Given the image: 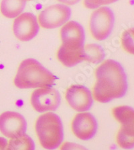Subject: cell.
I'll return each instance as SVG.
<instances>
[{
  "instance_id": "cell-2",
  "label": "cell",
  "mask_w": 134,
  "mask_h": 150,
  "mask_svg": "<svg viewBox=\"0 0 134 150\" xmlns=\"http://www.w3.org/2000/svg\"><path fill=\"white\" fill-rule=\"evenodd\" d=\"M56 79L53 74L34 59H26L20 63L14 84L20 89L45 88L53 86Z\"/></svg>"
},
{
  "instance_id": "cell-18",
  "label": "cell",
  "mask_w": 134,
  "mask_h": 150,
  "mask_svg": "<svg viewBox=\"0 0 134 150\" xmlns=\"http://www.w3.org/2000/svg\"><path fill=\"white\" fill-rule=\"evenodd\" d=\"M133 30L130 29L123 34L121 41L123 49L128 53L133 54Z\"/></svg>"
},
{
  "instance_id": "cell-23",
  "label": "cell",
  "mask_w": 134,
  "mask_h": 150,
  "mask_svg": "<svg viewBox=\"0 0 134 150\" xmlns=\"http://www.w3.org/2000/svg\"><path fill=\"white\" fill-rule=\"evenodd\" d=\"M29 1H31V0H29Z\"/></svg>"
},
{
  "instance_id": "cell-15",
  "label": "cell",
  "mask_w": 134,
  "mask_h": 150,
  "mask_svg": "<svg viewBox=\"0 0 134 150\" xmlns=\"http://www.w3.org/2000/svg\"><path fill=\"white\" fill-rule=\"evenodd\" d=\"M32 139L26 133L11 138L8 143L7 150H35Z\"/></svg>"
},
{
  "instance_id": "cell-16",
  "label": "cell",
  "mask_w": 134,
  "mask_h": 150,
  "mask_svg": "<svg viewBox=\"0 0 134 150\" xmlns=\"http://www.w3.org/2000/svg\"><path fill=\"white\" fill-rule=\"evenodd\" d=\"M105 57V51L100 45L88 44L84 46V61L97 64L103 61Z\"/></svg>"
},
{
  "instance_id": "cell-9",
  "label": "cell",
  "mask_w": 134,
  "mask_h": 150,
  "mask_svg": "<svg viewBox=\"0 0 134 150\" xmlns=\"http://www.w3.org/2000/svg\"><path fill=\"white\" fill-rule=\"evenodd\" d=\"M27 122L24 116L13 111H7L0 115V131L9 138L25 134Z\"/></svg>"
},
{
  "instance_id": "cell-20",
  "label": "cell",
  "mask_w": 134,
  "mask_h": 150,
  "mask_svg": "<svg viewBox=\"0 0 134 150\" xmlns=\"http://www.w3.org/2000/svg\"><path fill=\"white\" fill-rule=\"evenodd\" d=\"M60 150H88L83 145L72 142H66L62 145Z\"/></svg>"
},
{
  "instance_id": "cell-7",
  "label": "cell",
  "mask_w": 134,
  "mask_h": 150,
  "mask_svg": "<svg viewBox=\"0 0 134 150\" xmlns=\"http://www.w3.org/2000/svg\"><path fill=\"white\" fill-rule=\"evenodd\" d=\"M39 29L37 18L32 13H22L13 22V33L21 41L26 42L33 39L38 35Z\"/></svg>"
},
{
  "instance_id": "cell-13",
  "label": "cell",
  "mask_w": 134,
  "mask_h": 150,
  "mask_svg": "<svg viewBox=\"0 0 134 150\" xmlns=\"http://www.w3.org/2000/svg\"><path fill=\"white\" fill-rule=\"evenodd\" d=\"M117 135V142L123 149L133 148V121L123 122Z\"/></svg>"
},
{
  "instance_id": "cell-4",
  "label": "cell",
  "mask_w": 134,
  "mask_h": 150,
  "mask_svg": "<svg viewBox=\"0 0 134 150\" xmlns=\"http://www.w3.org/2000/svg\"><path fill=\"white\" fill-rule=\"evenodd\" d=\"M114 23L115 16L113 11L108 7H101L91 16V33L97 40H105L112 33Z\"/></svg>"
},
{
  "instance_id": "cell-1",
  "label": "cell",
  "mask_w": 134,
  "mask_h": 150,
  "mask_svg": "<svg viewBox=\"0 0 134 150\" xmlns=\"http://www.w3.org/2000/svg\"><path fill=\"white\" fill-rule=\"evenodd\" d=\"M93 96L101 103L121 98L128 91V79L123 67L117 61L106 60L95 71Z\"/></svg>"
},
{
  "instance_id": "cell-22",
  "label": "cell",
  "mask_w": 134,
  "mask_h": 150,
  "mask_svg": "<svg viewBox=\"0 0 134 150\" xmlns=\"http://www.w3.org/2000/svg\"><path fill=\"white\" fill-rule=\"evenodd\" d=\"M58 1L60 2V3L66 4V5L72 6L79 3L80 1V0H58Z\"/></svg>"
},
{
  "instance_id": "cell-11",
  "label": "cell",
  "mask_w": 134,
  "mask_h": 150,
  "mask_svg": "<svg viewBox=\"0 0 134 150\" xmlns=\"http://www.w3.org/2000/svg\"><path fill=\"white\" fill-rule=\"evenodd\" d=\"M60 36L62 46L67 49H76L84 47L85 34L83 27L75 21H70L62 27Z\"/></svg>"
},
{
  "instance_id": "cell-21",
  "label": "cell",
  "mask_w": 134,
  "mask_h": 150,
  "mask_svg": "<svg viewBox=\"0 0 134 150\" xmlns=\"http://www.w3.org/2000/svg\"><path fill=\"white\" fill-rule=\"evenodd\" d=\"M8 141L6 139L0 137V150H7Z\"/></svg>"
},
{
  "instance_id": "cell-10",
  "label": "cell",
  "mask_w": 134,
  "mask_h": 150,
  "mask_svg": "<svg viewBox=\"0 0 134 150\" xmlns=\"http://www.w3.org/2000/svg\"><path fill=\"white\" fill-rule=\"evenodd\" d=\"M98 123L95 117L91 113L82 112L77 114L72 122V130L74 135L81 140L91 139L96 135Z\"/></svg>"
},
{
  "instance_id": "cell-5",
  "label": "cell",
  "mask_w": 134,
  "mask_h": 150,
  "mask_svg": "<svg viewBox=\"0 0 134 150\" xmlns=\"http://www.w3.org/2000/svg\"><path fill=\"white\" fill-rule=\"evenodd\" d=\"M32 107L38 112L56 110L60 106V94L55 88H39L32 92L30 98Z\"/></svg>"
},
{
  "instance_id": "cell-8",
  "label": "cell",
  "mask_w": 134,
  "mask_h": 150,
  "mask_svg": "<svg viewBox=\"0 0 134 150\" xmlns=\"http://www.w3.org/2000/svg\"><path fill=\"white\" fill-rule=\"evenodd\" d=\"M65 98L70 106L77 112L90 110L93 99L90 90L82 85H72L66 92Z\"/></svg>"
},
{
  "instance_id": "cell-14",
  "label": "cell",
  "mask_w": 134,
  "mask_h": 150,
  "mask_svg": "<svg viewBox=\"0 0 134 150\" xmlns=\"http://www.w3.org/2000/svg\"><path fill=\"white\" fill-rule=\"evenodd\" d=\"M26 4V0H2L0 10L4 16L13 18L23 12Z\"/></svg>"
},
{
  "instance_id": "cell-19",
  "label": "cell",
  "mask_w": 134,
  "mask_h": 150,
  "mask_svg": "<svg viewBox=\"0 0 134 150\" xmlns=\"http://www.w3.org/2000/svg\"><path fill=\"white\" fill-rule=\"evenodd\" d=\"M117 1L118 0H84V4L87 8L93 10L101 6L109 5Z\"/></svg>"
},
{
  "instance_id": "cell-12",
  "label": "cell",
  "mask_w": 134,
  "mask_h": 150,
  "mask_svg": "<svg viewBox=\"0 0 134 150\" xmlns=\"http://www.w3.org/2000/svg\"><path fill=\"white\" fill-rule=\"evenodd\" d=\"M84 47L80 49H67L61 45L57 52L58 59L66 67H72L84 61Z\"/></svg>"
},
{
  "instance_id": "cell-3",
  "label": "cell",
  "mask_w": 134,
  "mask_h": 150,
  "mask_svg": "<svg viewBox=\"0 0 134 150\" xmlns=\"http://www.w3.org/2000/svg\"><path fill=\"white\" fill-rule=\"evenodd\" d=\"M35 129L41 145L46 149H57L64 139L62 120L54 113L40 115L36 121Z\"/></svg>"
},
{
  "instance_id": "cell-6",
  "label": "cell",
  "mask_w": 134,
  "mask_h": 150,
  "mask_svg": "<svg viewBox=\"0 0 134 150\" xmlns=\"http://www.w3.org/2000/svg\"><path fill=\"white\" fill-rule=\"evenodd\" d=\"M71 10L69 6L56 4L42 10L38 17L40 26L44 28L53 29L60 27L70 19Z\"/></svg>"
},
{
  "instance_id": "cell-17",
  "label": "cell",
  "mask_w": 134,
  "mask_h": 150,
  "mask_svg": "<svg viewBox=\"0 0 134 150\" xmlns=\"http://www.w3.org/2000/svg\"><path fill=\"white\" fill-rule=\"evenodd\" d=\"M113 117L120 123L133 121L134 111L132 107L128 106H121L115 107L112 111Z\"/></svg>"
}]
</instances>
